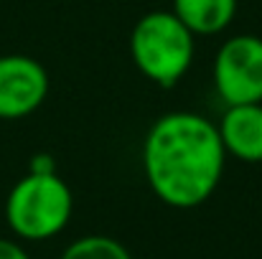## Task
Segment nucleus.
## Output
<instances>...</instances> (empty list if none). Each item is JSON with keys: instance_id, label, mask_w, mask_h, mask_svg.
Listing matches in <instances>:
<instances>
[{"instance_id": "1", "label": "nucleus", "mask_w": 262, "mask_h": 259, "mask_svg": "<svg viewBox=\"0 0 262 259\" xmlns=\"http://www.w3.org/2000/svg\"><path fill=\"white\" fill-rule=\"evenodd\" d=\"M224 158L219 130L193 112L161 117L143 145L145 178L153 193L173 208L204 203L222 180Z\"/></svg>"}, {"instance_id": "2", "label": "nucleus", "mask_w": 262, "mask_h": 259, "mask_svg": "<svg viewBox=\"0 0 262 259\" xmlns=\"http://www.w3.org/2000/svg\"><path fill=\"white\" fill-rule=\"evenodd\" d=\"M130 54L150 82L173 86L191 66L193 33L176 18L173 10H153L135 23Z\"/></svg>"}, {"instance_id": "3", "label": "nucleus", "mask_w": 262, "mask_h": 259, "mask_svg": "<svg viewBox=\"0 0 262 259\" xmlns=\"http://www.w3.org/2000/svg\"><path fill=\"white\" fill-rule=\"evenodd\" d=\"M72 206V191L56 173H28L8 196L5 219L18 237L41 242L69 224Z\"/></svg>"}, {"instance_id": "4", "label": "nucleus", "mask_w": 262, "mask_h": 259, "mask_svg": "<svg viewBox=\"0 0 262 259\" xmlns=\"http://www.w3.org/2000/svg\"><path fill=\"white\" fill-rule=\"evenodd\" d=\"M214 84L227 107L262 102V38L234 36L214 59Z\"/></svg>"}, {"instance_id": "5", "label": "nucleus", "mask_w": 262, "mask_h": 259, "mask_svg": "<svg viewBox=\"0 0 262 259\" xmlns=\"http://www.w3.org/2000/svg\"><path fill=\"white\" fill-rule=\"evenodd\" d=\"M49 91L46 69L31 56H0V117L18 120L41 107Z\"/></svg>"}, {"instance_id": "6", "label": "nucleus", "mask_w": 262, "mask_h": 259, "mask_svg": "<svg viewBox=\"0 0 262 259\" xmlns=\"http://www.w3.org/2000/svg\"><path fill=\"white\" fill-rule=\"evenodd\" d=\"M216 130L227 153L247 163L262 160V104L227 107Z\"/></svg>"}, {"instance_id": "7", "label": "nucleus", "mask_w": 262, "mask_h": 259, "mask_svg": "<svg viewBox=\"0 0 262 259\" xmlns=\"http://www.w3.org/2000/svg\"><path fill=\"white\" fill-rule=\"evenodd\" d=\"M173 13L191 33L211 36L232 23L237 0H173Z\"/></svg>"}, {"instance_id": "8", "label": "nucleus", "mask_w": 262, "mask_h": 259, "mask_svg": "<svg viewBox=\"0 0 262 259\" xmlns=\"http://www.w3.org/2000/svg\"><path fill=\"white\" fill-rule=\"evenodd\" d=\"M61 259H133L130 252L117 242V239H110V237H84V239H77L64 254Z\"/></svg>"}, {"instance_id": "9", "label": "nucleus", "mask_w": 262, "mask_h": 259, "mask_svg": "<svg viewBox=\"0 0 262 259\" xmlns=\"http://www.w3.org/2000/svg\"><path fill=\"white\" fill-rule=\"evenodd\" d=\"M28 173H38V175H46V173H56V163L49 153H38L31 158V171Z\"/></svg>"}, {"instance_id": "10", "label": "nucleus", "mask_w": 262, "mask_h": 259, "mask_svg": "<svg viewBox=\"0 0 262 259\" xmlns=\"http://www.w3.org/2000/svg\"><path fill=\"white\" fill-rule=\"evenodd\" d=\"M0 259H31L15 242H8V239H0Z\"/></svg>"}]
</instances>
